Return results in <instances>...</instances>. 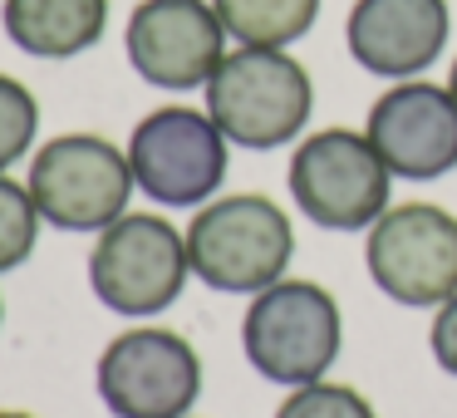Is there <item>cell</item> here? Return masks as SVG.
Wrapping results in <instances>:
<instances>
[{"label":"cell","instance_id":"6da1fadb","mask_svg":"<svg viewBox=\"0 0 457 418\" xmlns=\"http://www.w3.org/2000/svg\"><path fill=\"white\" fill-rule=\"evenodd\" d=\"M295 256V227L286 207L266 192H227L187 222V261L192 276L221 296H261L286 280Z\"/></svg>","mask_w":457,"mask_h":418},{"label":"cell","instance_id":"7a4b0ae2","mask_svg":"<svg viewBox=\"0 0 457 418\" xmlns=\"http://www.w3.org/2000/svg\"><path fill=\"white\" fill-rule=\"evenodd\" d=\"M207 113L227 133L231 148L270 153L286 148L305 133L315 113V84L305 64L290 50H261V45H237L217 74L207 79Z\"/></svg>","mask_w":457,"mask_h":418},{"label":"cell","instance_id":"3957f363","mask_svg":"<svg viewBox=\"0 0 457 418\" xmlns=\"http://www.w3.org/2000/svg\"><path fill=\"white\" fill-rule=\"evenodd\" d=\"M241 349H246V364L270 384H315L345 349L339 300L315 280H276L261 296H251L241 315Z\"/></svg>","mask_w":457,"mask_h":418},{"label":"cell","instance_id":"277c9868","mask_svg":"<svg viewBox=\"0 0 457 418\" xmlns=\"http://www.w3.org/2000/svg\"><path fill=\"white\" fill-rule=\"evenodd\" d=\"M25 188H30L45 227L99 237L129 212L138 182L129 168V148L109 143L104 133H60L30 153Z\"/></svg>","mask_w":457,"mask_h":418},{"label":"cell","instance_id":"5b68a950","mask_svg":"<svg viewBox=\"0 0 457 418\" xmlns=\"http://www.w3.org/2000/svg\"><path fill=\"white\" fill-rule=\"evenodd\" d=\"M187 276V231H178L162 212H123L94 237L89 290L123 320H153L172 310Z\"/></svg>","mask_w":457,"mask_h":418},{"label":"cell","instance_id":"8992f818","mask_svg":"<svg viewBox=\"0 0 457 418\" xmlns=\"http://www.w3.org/2000/svg\"><path fill=\"white\" fill-rule=\"evenodd\" d=\"M290 197L325 231H369L394 207V172L359 129H315L290 153Z\"/></svg>","mask_w":457,"mask_h":418},{"label":"cell","instance_id":"52a82bcc","mask_svg":"<svg viewBox=\"0 0 457 418\" xmlns=\"http://www.w3.org/2000/svg\"><path fill=\"white\" fill-rule=\"evenodd\" d=\"M231 143L207 109L162 104L129 133V168L153 207H207L227 182Z\"/></svg>","mask_w":457,"mask_h":418},{"label":"cell","instance_id":"ba28073f","mask_svg":"<svg viewBox=\"0 0 457 418\" xmlns=\"http://www.w3.org/2000/svg\"><path fill=\"white\" fill-rule=\"evenodd\" d=\"M94 389L113 418H187L202 398V355L168 325H129L99 349Z\"/></svg>","mask_w":457,"mask_h":418},{"label":"cell","instance_id":"9c48e42d","mask_svg":"<svg viewBox=\"0 0 457 418\" xmlns=\"http://www.w3.org/2000/svg\"><path fill=\"white\" fill-rule=\"evenodd\" d=\"M364 266L394 305L437 310L457 296V217L437 202L388 207L369 227Z\"/></svg>","mask_w":457,"mask_h":418},{"label":"cell","instance_id":"30bf717a","mask_svg":"<svg viewBox=\"0 0 457 418\" xmlns=\"http://www.w3.org/2000/svg\"><path fill=\"white\" fill-rule=\"evenodd\" d=\"M227 25L212 0H138L123 25V54L133 74L162 94L207 89L227 60Z\"/></svg>","mask_w":457,"mask_h":418},{"label":"cell","instance_id":"8fae6325","mask_svg":"<svg viewBox=\"0 0 457 418\" xmlns=\"http://www.w3.org/2000/svg\"><path fill=\"white\" fill-rule=\"evenodd\" d=\"M364 133L403 182H433L457 168V99L447 84L398 79L374 99Z\"/></svg>","mask_w":457,"mask_h":418},{"label":"cell","instance_id":"7c38bea8","mask_svg":"<svg viewBox=\"0 0 457 418\" xmlns=\"http://www.w3.org/2000/svg\"><path fill=\"white\" fill-rule=\"evenodd\" d=\"M453 15L447 0H354L345 21V45L359 70L378 79H418L447 50Z\"/></svg>","mask_w":457,"mask_h":418},{"label":"cell","instance_id":"4fadbf2b","mask_svg":"<svg viewBox=\"0 0 457 418\" xmlns=\"http://www.w3.org/2000/svg\"><path fill=\"white\" fill-rule=\"evenodd\" d=\"M0 25L30 60H74L109 30V0H0Z\"/></svg>","mask_w":457,"mask_h":418},{"label":"cell","instance_id":"5bb4252c","mask_svg":"<svg viewBox=\"0 0 457 418\" xmlns=\"http://www.w3.org/2000/svg\"><path fill=\"white\" fill-rule=\"evenodd\" d=\"M212 5L231 40L261 50H290L320 21V0H212Z\"/></svg>","mask_w":457,"mask_h":418},{"label":"cell","instance_id":"9a60e30c","mask_svg":"<svg viewBox=\"0 0 457 418\" xmlns=\"http://www.w3.org/2000/svg\"><path fill=\"white\" fill-rule=\"evenodd\" d=\"M40 227H45V217L35 207L30 188L21 178H11V172H0V276L35 256Z\"/></svg>","mask_w":457,"mask_h":418},{"label":"cell","instance_id":"2e32d148","mask_svg":"<svg viewBox=\"0 0 457 418\" xmlns=\"http://www.w3.org/2000/svg\"><path fill=\"white\" fill-rule=\"evenodd\" d=\"M40 138V99L15 74H0V172L25 163Z\"/></svg>","mask_w":457,"mask_h":418},{"label":"cell","instance_id":"e0dca14e","mask_svg":"<svg viewBox=\"0 0 457 418\" xmlns=\"http://www.w3.org/2000/svg\"><path fill=\"white\" fill-rule=\"evenodd\" d=\"M276 418H378V414H374V404H369L354 384H329V379H315V384L290 389L286 404L276 408Z\"/></svg>","mask_w":457,"mask_h":418},{"label":"cell","instance_id":"ac0fdd59","mask_svg":"<svg viewBox=\"0 0 457 418\" xmlns=\"http://www.w3.org/2000/svg\"><path fill=\"white\" fill-rule=\"evenodd\" d=\"M428 349H433L437 369L457 379V296L443 300L433 310V325H428Z\"/></svg>","mask_w":457,"mask_h":418},{"label":"cell","instance_id":"d6986e66","mask_svg":"<svg viewBox=\"0 0 457 418\" xmlns=\"http://www.w3.org/2000/svg\"><path fill=\"white\" fill-rule=\"evenodd\" d=\"M0 418H35V414H25V408H0Z\"/></svg>","mask_w":457,"mask_h":418},{"label":"cell","instance_id":"ffe728a7","mask_svg":"<svg viewBox=\"0 0 457 418\" xmlns=\"http://www.w3.org/2000/svg\"><path fill=\"white\" fill-rule=\"evenodd\" d=\"M447 89H453V99H457V60H453V74H447Z\"/></svg>","mask_w":457,"mask_h":418},{"label":"cell","instance_id":"44dd1931","mask_svg":"<svg viewBox=\"0 0 457 418\" xmlns=\"http://www.w3.org/2000/svg\"><path fill=\"white\" fill-rule=\"evenodd\" d=\"M0 320H5V300H0Z\"/></svg>","mask_w":457,"mask_h":418},{"label":"cell","instance_id":"7402d4cb","mask_svg":"<svg viewBox=\"0 0 457 418\" xmlns=\"http://www.w3.org/2000/svg\"><path fill=\"white\" fill-rule=\"evenodd\" d=\"M187 418H192V414H187Z\"/></svg>","mask_w":457,"mask_h":418}]
</instances>
